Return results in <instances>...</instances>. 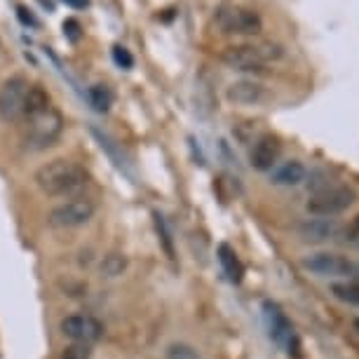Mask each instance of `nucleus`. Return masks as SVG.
<instances>
[{"instance_id": "f257e3e1", "label": "nucleus", "mask_w": 359, "mask_h": 359, "mask_svg": "<svg viewBox=\"0 0 359 359\" xmlns=\"http://www.w3.org/2000/svg\"><path fill=\"white\" fill-rule=\"evenodd\" d=\"M36 186L50 198H71V195L80 193L90 184V174L85 172L83 165L66 158L50 160L47 165L38 167L36 176H33Z\"/></svg>"}, {"instance_id": "f03ea898", "label": "nucleus", "mask_w": 359, "mask_h": 359, "mask_svg": "<svg viewBox=\"0 0 359 359\" xmlns=\"http://www.w3.org/2000/svg\"><path fill=\"white\" fill-rule=\"evenodd\" d=\"M282 45L277 43H259V45H235V47H228V50L221 52V62L230 66L235 71H256L261 73L266 69V64L270 62H277L282 59Z\"/></svg>"}, {"instance_id": "7ed1b4c3", "label": "nucleus", "mask_w": 359, "mask_h": 359, "mask_svg": "<svg viewBox=\"0 0 359 359\" xmlns=\"http://www.w3.org/2000/svg\"><path fill=\"white\" fill-rule=\"evenodd\" d=\"M64 115L57 111L54 106L47 108L45 113L36 115V118L29 120V130H26V137H24V146L26 151L31 153H40V151H47L62 139L64 134Z\"/></svg>"}, {"instance_id": "20e7f679", "label": "nucleus", "mask_w": 359, "mask_h": 359, "mask_svg": "<svg viewBox=\"0 0 359 359\" xmlns=\"http://www.w3.org/2000/svg\"><path fill=\"white\" fill-rule=\"evenodd\" d=\"M216 26L230 36H259L263 31V19L259 12L237 5H223L214 15Z\"/></svg>"}, {"instance_id": "39448f33", "label": "nucleus", "mask_w": 359, "mask_h": 359, "mask_svg": "<svg viewBox=\"0 0 359 359\" xmlns=\"http://www.w3.org/2000/svg\"><path fill=\"white\" fill-rule=\"evenodd\" d=\"M357 195L352 188L348 186H327L322 191H317L313 198L308 200L306 209L313 216H322V219H331V216H338L355 205Z\"/></svg>"}, {"instance_id": "423d86ee", "label": "nucleus", "mask_w": 359, "mask_h": 359, "mask_svg": "<svg viewBox=\"0 0 359 359\" xmlns=\"http://www.w3.org/2000/svg\"><path fill=\"white\" fill-rule=\"evenodd\" d=\"M97 214V205L87 198H71L69 202H62L47 214V223L52 228L59 230H71V228H80L85 223H90Z\"/></svg>"}, {"instance_id": "0eeeda50", "label": "nucleus", "mask_w": 359, "mask_h": 359, "mask_svg": "<svg viewBox=\"0 0 359 359\" xmlns=\"http://www.w3.org/2000/svg\"><path fill=\"white\" fill-rule=\"evenodd\" d=\"M29 80L22 73L5 78L0 85V120L3 123H19L24 118V101L29 92Z\"/></svg>"}, {"instance_id": "6e6552de", "label": "nucleus", "mask_w": 359, "mask_h": 359, "mask_svg": "<svg viewBox=\"0 0 359 359\" xmlns=\"http://www.w3.org/2000/svg\"><path fill=\"white\" fill-rule=\"evenodd\" d=\"M303 268L317 277H355V263L334 252H317L306 256Z\"/></svg>"}, {"instance_id": "1a4fd4ad", "label": "nucleus", "mask_w": 359, "mask_h": 359, "mask_svg": "<svg viewBox=\"0 0 359 359\" xmlns=\"http://www.w3.org/2000/svg\"><path fill=\"white\" fill-rule=\"evenodd\" d=\"M59 329H62V334L66 338H71L73 343H85V345L101 341L106 331L104 324L92 315H69L62 320Z\"/></svg>"}, {"instance_id": "9d476101", "label": "nucleus", "mask_w": 359, "mask_h": 359, "mask_svg": "<svg viewBox=\"0 0 359 359\" xmlns=\"http://www.w3.org/2000/svg\"><path fill=\"white\" fill-rule=\"evenodd\" d=\"M338 221L336 219H322V216H315V219H306L298 223V235L303 237L310 245H324V242L334 240L338 235Z\"/></svg>"}, {"instance_id": "9b49d317", "label": "nucleus", "mask_w": 359, "mask_h": 359, "mask_svg": "<svg viewBox=\"0 0 359 359\" xmlns=\"http://www.w3.org/2000/svg\"><path fill=\"white\" fill-rule=\"evenodd\" d=\"M280 139L273 137V134H263V137L256 141L252 153H249V162H252L254 169L259 172H268V169L275 167L277 158H280Z\"/></svg>"}, {"instance_id": "f8f14e48", "label": "nucleus", "mask_w": 359, "mask_h": 359, "mask_svg": "<svg viewBox=\"0 0 359 359\" xmlns=\"http://www.w3.org/2000/svg\"><path fill=\"white\" fill-rule=\"evenodd\" d=\"M266 87L254 80H237L226 90V99L235 106H259L261 101H266Z\"/></svg>"}, {"instance_id": "ddd939ff", "label": "nucleus", "mask_w": 359, "mask_h": 359, "mask_svg": "<svg viewBox=\"0 0 359 359\" xmlns=\"http://www.w3.org/2000/svg\"><path fill=\"white\" fill-rule=\"evenodd\" d=\"M263 310H266V320H268V329H270V336H273L275 343H291L294 341V329H291L289 320L284 317V313L280 310V306H275V303L266 301L263 303Z\"/></svg>"}, {"instance_id": "4468645a", "label": "nucleus", "mask_w": 359, "mask_h": 359, "mask_svg": "<svg viewBox=\"0 0 359 359\" xmlns=\"http://www.w3.org/2000/svg\"><path fill=\"white\" fill-rule=\"evenodd\" d=\"M52 106V99H50V92L45 90L43 85H29V92H26V101H24V118L31 120L36 115L45 113L47 108Z\"/></svg>"}, {"instance_id": "2eb2a0df", "label": "nucleus", "mask_w": 359, "mask_h": 359, "mask_svg": "<svg viewBox=\"0 0 359 359\" xmlns=\"http://www.w3.org/2000/svg\"><path fill=\"white\" fill-rule=\"evenodd\" d=\"M306 181V167L298 160H289L280 165L273 172V184L275 186H298Z\"/></svg>"}, {"instance_id": "dca6fc26", "label": "nucleus", "mask_w": 359, "mask_h": 359, "mask_svg": "<svg viewBox=\"0 0 359 359\" xmlns=\"http://www.w3.org/2000/svg\"><path fill=\"white\" fill-rule=\"evenodd\" d=\"M219 263L223 268V273L233 284H240L242 277H245V266H242V261L237 259L235 249L230 245H221L219 247Z\"/></svg>"}, {"instance_id": "f3484780", "label": "nucleus", "mask_w": 359, "mask_h": 359, "mask_svg": "<svg viewBox=\"0 0 359 359\" xmlns=\"http://www.w3.org/2000/svg\"><path fill=\"white\" fill-rule=\"evenodd\" d=\"M87 99H90V106L97 113H108L113 106V92H111V87L104 83L92 85L90 90H87Z\"/></svg>"}, {"instance_id": "a211bd4d", "label": "nucleus", "mask_w": 359, "mask_h": 359, "mask_svg": "<svg viewBox=\"0 0 359 359\" xmlns=\"http://www.w3.org/2000/svg\"><path fill=\"white\" fill-rule=\"evenodd\" d=\"M127 270V256L125 254H118V252H111L101 259V266H99V273L108 277V280H115L120 277Z\"/></svg>"}, {"instance_id": "6ab92c4d", "label": "nucleus", "mask_w": 359, "mask_h": 359, "mask_svg": "<svg viewBox=\"0 0 359 359\" xmlns=\"http://www.w3.org/2000/svg\"><path fill=\"white\" fill-rule=\"evenodd\" d=\"M331 296L345 306L359 308V282H336L331 284Z\"/></svg>"}, {"instance_id": "aec40b11", "label": "nucleus", "mask_w": 359, "mask_h": 359, "mask_svg": "<svg viewBox=\"0 0 359 359\" xmlns=\"http://www.w3.org/2000/svg\"><path fill=\"white\" fill-rule=\"evenodd\" d=\"M165 355H167V359H202V355L191 343H181V341L167 345Z\"/></svg>"}, {"instance_id": "412c9836", "label": "nucleus", "mask_w": 359, "mask_h": 359, "mask_svg": "<svg viewBox=\"0 0 359 359\" xmlns=\"http://www.w3.org/2000/svg\"><path fill=\"white\" fill-rule=\"evenodd\" d=\"M59 359H92V348L85 343H71L64 348Z\"/></svg>"}, {"instance_id": "4be33fe9", "label": "nucleus", "mask_w": 359, "mask_h": 359, "mask_svg": "<svg viewBox=\"0 0 359 359\" xmlns=\"http://www.w3.org/2000/svg\"><path fill=\"white\" fill-rule=\"evenodd\" d=\"M113 62L118 64L120 69L130 71L132 66H134V57H132V52L127 50L125 45H115V47H113Z\"/></svg>"}, {"instance_id": "5701e85b", "label": "nucleus", "mask_w": 359, "mask_h": 359, "mask_svg": "<svg viewBox=\"0 0 359 359\" xmlns=\"http://www.w3.org/2000/svg\"><path fill=\"white\" fill-rule=\"evenodd\" d=\"M64 36H66V40H71V43H78L80 40V36H83V26H80V22L78 19H66L64 22Z\"/></svg>"}, {"instance_id": "b1692460", "label": "nucleus", "mask_w": 359, "mask_h": 359, "mask_svg": "<svg viewBox=\"0 0 359 359\" xmlns=\"http://www.w3.org/2000/svg\"><path fill=\"white\" fill-rule=\"evenodd\" d=\"M155 226H158V235L162 237V242H165L167 254L174 259V247H172V237H169V228H167V223L160 214H155Z\"/></svg>"}, {"instance_id": "393cba45", "label": "nucleus", "mask_w": 359, "mask_h": 359, "mask_svg": "<svg viewBox=\"0 0 359 359\" xmlns=\"http://www.w3.org/2000/svg\"><path fill=\"white\" fill-rule=\"evenodd\" d=\"M343 240L345 242H350V245H359V216H355L348 226H345V230H343Z\"/></svg>"}, {"instance_id": "a878e982", "label": "nucleus", "mask_w": 359, "mask_h": 359, "mask_svg": "<svg viewBox=\"0 0 359 359\" xmlns=\"http://www.w3.org/2000/svg\"><path fill=\"white\" fill-rule=\"evenodd\" d=\"M17 15H19V19H22L24 24H29V26H38V22L33 19V15H29V10L26 8H17Z\"/></svg>"}, {"instance_id": "bb28decb", "label": "nucleus", "mask_w": 359, "mask_h": 359, "mask_svg": "<svg viewBox=\"0 0 359 359\" xmlns=\"http://www.w3.org/2000/svg\"><path fill=\"white\" fill-rule=\"evenodd\" d=\"M62 3H66L73 10H85L87 5H90V0H62Z\"/></svg>"}, {"instance_id": "cd10ccee", "label": "nucleus", "mask_w": 359, "mask_h": 359, "mask_svg": "<svg viewBox=\"0 0 359 359\" xmlns=\"http://www.w3.org/2000/svg\"><path fill=\"white\" fill-rule=\"evenodd\" d=\"M355 277H359V263H355Z\"/></svg>"}, {"instance_id": "c85d7f7f", "label": "nucleus", "mask_w": 359, "mask_h": 359, "mask_svg": "<svg viewBox=\"0 0 359 359\" xmlns=\"http://www.w3.org/2000/svg\"><path fill=\"white\" fill-rule=\"evenodd\" d=\"M357 247H359V245H357Z\"/></svg>"}]
</instances>
